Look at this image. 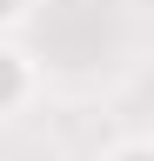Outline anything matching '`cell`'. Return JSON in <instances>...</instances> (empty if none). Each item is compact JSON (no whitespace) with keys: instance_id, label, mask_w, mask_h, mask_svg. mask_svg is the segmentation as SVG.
<instances>
[{"instance_id":"cell-3","label":"cell","mask_w":154,"mask_h":161,"mask_svg":"<svg viewBox=\"0 0 154 161\" xmlns=\"http://www.w3.org/2000/svg\"><path fill=\"white\" fill-rule=\"evenodd\" d=\"M27 14H34V0H0V40H7L13 27H20Z\"/></svg>"},{"instance_id":"cell-1","label":"cell","mask_w":154,"mask_h":161,"mask_svg":"<svg viewBox=\"0 0 154 161\" xmlns=\"http://www.w3.org/2000/svg\"><path fill=\"white\" fill-rule=\"evenodd\" d=\"M40 94V67L20 40H0V121H13L27 101Z\"/></svg>"},{"instance_id":"cell-2","label":"cell","mask_w":154,"mask_h":161,"mask_svg":"<svg viewBox=\"0 0 154 161\" xmlns=\"http://www.w3.org/2000/svg\"><path fill=\"white\" fill-rule=\"evenodd\" d=\"M101 161H154V148H147L141 134H134V141H114V148H107Z\"/></svg>"}]
</instances>
